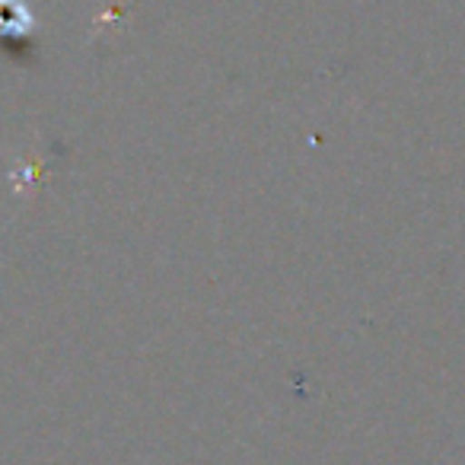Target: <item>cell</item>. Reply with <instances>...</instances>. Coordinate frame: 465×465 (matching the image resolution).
Returning <instances> with one entry per match:
<instances>
[]
</instances>
